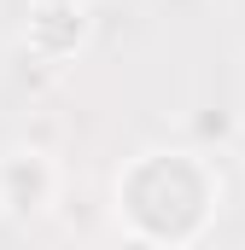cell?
<instances>
[{"label": "cell", "mask_w": 245, "mask_h": 250, "mask_svg": "<svg viewBox=\"0 0 245 250\" xmlns=\"http://www.w3.org/2000/svg\"><path fill=\"white\" fill-rule=\"evenodd\" d=\"M198 134H216V140H222V134H228V117H222V111H216V117H198Z\"/></svg>", "instance_id": "obj_6"}, {"label": "cell", "mask_w": 245, "mask_h": 250, "mask_svg": "<svg viewBox=\"0 0 245 250\" xmlns=\"http://www.w3.org/2000/svg\"><path fill=\"white\" fill-rule=\"evenodd\" d=\"M35 59L47 64H76L94 41V6H59V0H29L24 12V35H18Z\"/></svg>", "instance_id": "obj_3"}, {"label": "cell", "mask_w": 245, "mask_h": 250, "mask_svg": "<svg viewBox=\"0 0 245 250\" xmlns=\"http://www.w3.org/2000/svg\"><path fill=\"white\" fill-rule=\"evenodd\" d=\"M117 227L122 233H140V239H158L170 250H193L210 227H216V209H222V175L204 151H187V146H152V151H134L117 169Z\"/></svg>", "instance_id": "obj_1"}, {"label": "cell", "mask_w": 245, "mask_h": 250, "mask_svg": "<svg viewBox=\"0 0 245 250\" xmlns=\"http://www.w3.org/2000/svg\"><path fill=\"white\" fill-rule=\"evenodd\" d=\"M59 6H94V0H59Z\"/></svg>", "instance_id": "obj_7"}, {"label": "cell", "mask_w": 245, "mask_h": 250, "mask_svg": "<svg viewBox=\"0 0 245 250\" xmlns=\"http://www.w3.org/2000/svg\"><path fill=\"white\" fill-rule=\"evenodd\" d=\"M111 250H170V245H158V239H140V233H117V245Z\"/></svg>", "instance_id": "obj_5"}, {"label": "cell", "mask_w": 245, "mask_h": 250, "mask_svg": "<svg viewBox=\"0 0 245 250\" xmlns=\"http://www.w3.org/2000/svg\"><path fill=\"white\" fill-rule=\"evenodd\" d=\"M12 76H18L29 93H41V87H53V82H59L64 70H59V64H47V59H35V53L18 41V53H12Z\"/></svg>", "instance_id": "obj_4"}, {"label": "cell", "mask_w": 245, "mask_h": 250, "mask_svg": "<svg viewBox=\"0 0 245 250\" xmlns=\"http://www.w3.org/2000/svg\"><path fill=\"white\" fill-rule=\"evenodd\" d=\"M59 204V163L47 146H12L0 151V215L12 227L41 221Z\"/></svg>", "instance_id": "obj_2"}]
</instances>
